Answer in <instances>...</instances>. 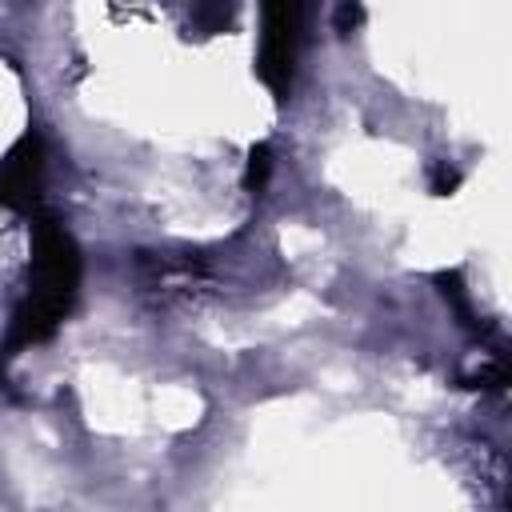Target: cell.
<instances>
[{"instance_id":"7a4b0ae2","label":"cell","mask_w":512,"mask_h":512,"mask_svg":"<svg viewBox=\"0 0 512 512\" xmlns=\"http://www.w3.org/2000/svg\"><path fill=\"white\" fill-rule=\"evenodd\" d=\"M296 48H300V8L296 4H264L260 16V52L256 72L264 88L284 104L296 76Z\"/></svg>"},{"instance_id":"6da1fadb","label":"cell","mask_w":512,"mask_h":512,"mask_svg":"<svg viewBox=\"0 0 512 512\" xmlns=\"http://www.w3.org/2000/svg\"><path fill=\"white\" fill-rule=\"evenodd\" d=\"M80 288V248L52 216H36L32 224V264H28V292L8 328V352L48 340L60 320L68 316Z\"/></svg>"},{"instance_id":"277c9868","label":"cell","mask_w":512,"mask_h":512,"mask_svg":"<svg viewBox=\"0 0 512 512\" xmlns=\"http://www.w3.org/2000/svg\"><path fill=\"white\" fill-rule=\"evenodd\" d=\"M268 172H272V148H268V144H256V148L248 152V172H244L248 192H260V188L268 184Z\"/></svg>"},{"instance_id":"3957f363","label":"cell","mask_w":512,"mask_h":512,"mask_svg":"<svg viewBox=\"0 0 512 512\" xmlns=\"http://www.w3.org/2000/svg\"><path fill=\"white\" fill-rule=\"evenodd\" d=\"M44 176V140L36 132H24L0 160V204L12 212H28L40 196Z\"/></svg>"}]
</instances>
